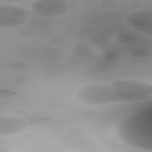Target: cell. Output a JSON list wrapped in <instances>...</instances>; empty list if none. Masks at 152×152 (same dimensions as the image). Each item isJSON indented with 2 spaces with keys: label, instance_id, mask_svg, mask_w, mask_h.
Wrapping results in <instances>:
<instances>
[{
  "label": "cell",
  "instance_id": "cell-3",
  "mask_svg": "<svg viewBox=\"0 0 152 152\" xmlns=\"http://www.w3.org/2000/svg\"><path fill=\"white\" fill-rule=\"evenodd\" d=\"M28 14L23 7L15 4L0 5V28H11L24 24L28 20Z\"/></svg>",
  "mask_w": 152,
  "mask_h": 152
},
{
  "label": "cell",
  "instance_id": "cell-1",
  "mask_svg": "<svg viewBox=\"0 0 152 152\" xmlns=\"http://www.w3.org/2000/svg\"><path fill=\"white\" fill-rule=\"evenodd\" d=\"M100 106L116 103L143 102L151 99L152 86L137 79H121L109 84H99Z\"/></svg>",
  "mask_w": 152,
  "mask_h": 152
},
{
  "label": "cell",
  "instance_id": "cell-6",
  "mask_svg": "<svg viewBox=\"0 0 152 152\" xmlns=\"http://www.w3.org/2000/svg\"><path fill=\"white\" fill-rule=\"evenodd\" d=\"M15 94H16V93L12 90L4 88V89H1L0 91V98L1 99H10L14 96Z\"/></svg>",
  "mask_w": 152,
  "mask_h": 152
},
{
  "label": "cell",
  "instance_id": "cell-2",
  "mask_svg": "<svg viewBox=\"0 0 152 152\" xmlns=\"http://www.w3.org/2000/svg\"><path fill=\"white\" fill-rule=\"evenodd\" d=\"M70 4L65 0H37L30 5L31 11L36 15L45 18H56L65 15Z\"/></svg>",
  "mask_w": 152,
  "mask_h": 152
},
{
  "label": "cell",
  "instance_id": "cell-5",
  "mask_svg": "<svg viewBox=\"0 0 152 152\" xmlns=\"http://www.w3.org/2000/svg\"><path fill=\"white\" fill-rule=\"evenodd\" d=\"M28 123L24 120L8 116L0 117V136H9L21 134L26 131Z\"/></svg>",
  "mask_w": 152,
  "mask_h": 152
},
{
  "label": "cell",
  "instance_id": "cell-4",
  "mask_svg": "<svg viewBox=\"0 0 152 152\" xmlns=\"http://www.w3.org/2000/svg\"><path fill=\"white\" fill-rule=\"evenodd\" d=\"M151 10L139 9L128 14L126 21L131 27L151 37Z\"/></svg>",
  "mask_w": 152,
  "mask_h": 152
}]
</instances>
